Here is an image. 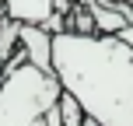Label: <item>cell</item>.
<instances>
[{"instance_id":"8","label":"cell","mask_w":133,"mask_h":126,"mask_svg":"<svg viewBox=\"0 0 133 126\" xmlns=\"http://www.w3.org/2000/svg\"><path fill=\"white\" fill-rule=\"evenodd\" d=\"M32 126H46V123H42V119H39V123H32Z\"/></svg>"},{"instance_id":"7","label":"cell","mask_w":133,"mask_h":126,"mask_svg":"<svg viewBox=\"0 0 133 126\" xmlns=\"http://www.w3.org/2000/svg\"><path fill=\"white\" fill-rule=\"evenodd\" d=\"M81 126H102V123H95V119H84V123H81Z\"/></svg>"},{"instance_id":"1","label":"cell","mask_w":133,"mask_h":126,"mask_svg":"<svg viewBox=\"0 0 133 126\" xmlns=\"http://www.w3.org/2000/svg\"><path fill=\"white\" fill-rule=\"evenodd\" d=\"M53 74L102 126H133V46L119 35H53Z\"/></svg>"},{"instance_id":"5","label":"cell","mask_w":133,"mask_h":126,"mask_svg":"<svg viewBox=\"0 0 133 126\" xmlns=\"http://www.w3.org/2000/svg\"><path fill=\"white\" fill-rule=\"evenodd\" d=\"M119 39H123V42H130V46H133V25H130V28H123V32H119Z\"/></svg>"},{"instance_id":"4","label":"cell","mask_w":133,"mask_h":126,"mask_svg":"<svg viewBox=\"0 0 133 126\" xmlns=\"http://www.w3.org/2000/svg\"><path fill=\"white\" fill-rule=\"evenodd\" d=\"M56 109H60V116H63V126H81V123L88 119V116H84V109H81V102L74 98V95H66V91L60 95Z\"/></svg>"},{"instance_id":"2","label":"cell","mask_w":133,"mask_h":126,"mask_svg":"<svg viewBox=\"0 0 133 126\" xmlns=\"http://www.w3.org/2000/svg\"><path fill=\"white\" fill-rule=\"evenodd\" d=\"M21 49H25L28 63L39 70L53 74V32L42 25H21Z\"/></svg>"},{"instance_id":"6","label":"cell","mask_w":133,"mask_h":126,"mask_svg":"<svg viewBox=\"0 0 133 126\" xmlns=\"http://www.w3.org/2000/svg\"><path fill=\"white\" fill-rule=\"evenodd\" d=\"M0 126H18V123H14L11 116H4V112H0Z\"/></svg>"},{"instance_id":"3","label":"cell","mask_w":133,"mask_h":126,"mask_svg":"<svg viewBox=\"0 0 133 126\" xmlns=\"http://www.w3.org/2000/svg\"><path fill=\"white\" fill-rule=\"evenodd\" d=\"M4 4V14L21 25H46L56 14V4L60 0H0Z\"/></svg>"}]
</instances>
